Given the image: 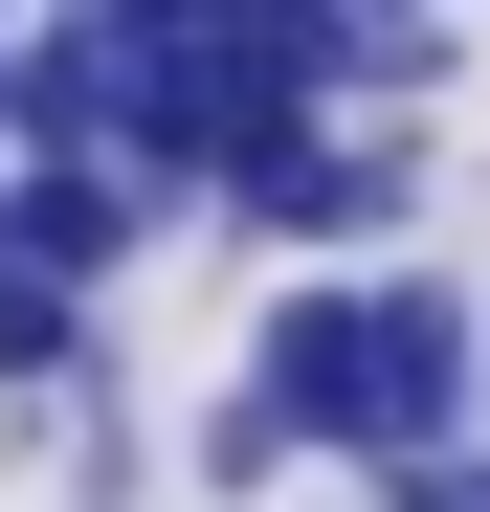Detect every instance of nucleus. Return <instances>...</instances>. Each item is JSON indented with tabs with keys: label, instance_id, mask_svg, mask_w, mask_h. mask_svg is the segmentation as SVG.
Masks as SVG:
<instances>
[{
	"label": "nucleus",
	"instance_id": "obj_6",
	"mask_svg": "<svg viewBox=\"0 0 490 512\" xmlns=\"http://www.w3.org/2000/svg\"><path fill=\"white\" fill-rule=\"evenodd\" d=\"M357 512H490V423H446V446H401V468H357Z\"/></svg>",
	"mask_w": 490,
	"mask_h": 512
},
{
	"label": "nucleus",
	"instance_id": "obj_1",
	"mask_svg": "<svg viewBox=\"0 0 490 512\" xmlns=\"http://www.w3.org/2000/svg\"><path fill=\"white\" fill-rule=\"evenodd\" d=\"M424 201H446V156L401 112H290V134H245L201 179V223L268 245V268H379V245H424Z\"/></svg>",
	"mask_w": 490,
	"mask_h": 512
},
{
	"label": "nucleus",
	"instance_id": "obj_4",
	"mask_svg": "<svg viewBox=\"0 0 490 512\" xmlns=\"http://www.w3.org/2000/svg\"><path fill=\"white\" fill-rule=\"evenodd\" d=\"M67 357H112V334H90V290H45V268H0V401H45Z\"/></svg>",
	"mask_w": 490,
	"mask_h": 512
},
{
	"label": "nucleus",
	"instance_id": "obj_3",
	"mask_svg": "<svg viewBox=\"0 0 490 512\" xmlns=\"http://www.w3.org/2000/svg\"><path fill=\"white\" fill-rule=\"evenodd\" d=\"M156 223L179 201H156L134 156H0V268H45V290H112Z\"/></svg>",
	"mask_w": 490,
	"mask_h": 512
},
{
	"label": "nucleus",
	"instance_id": "obj_2",
	"mask_svg": "<svg viewBox=\"0 0 490 512\" xmlns=\"http://www.w3.org/2000/svg\"><path fill=\"white\" fill-rule=\"evenodd\" d=\"M446 423H490V290H446L424 245H379L357 268V468L446 446Z\"/></svg>",
	"mask_w": 490,
	"mask_h": 512
},
{
	"label": "nucleus",
	"instance_id": "obj_5",
	"mask_svg": "<svg viewBox=\"0 0 490 512\" xmlns=\"http://www.w3.org/2000/svg\"><path fill=\"white\" fill-rule=\"evenodd\" d=\"M179 468H201L223 512H268V490H290V423H268V401H245V379H223V401H201V446H179Z\"/></svg>",
	"mask_w": 490,
	"mask_h": 512
},
{
	"label": "nucleus",
	"instance_id": "obj_7",
	"mask_svg": "<svg viewBox=\"0 0 490 512\" xmlns=\"http://www.w3.org/2000/svg\"><path fill=\"white\" fill-rule=\"evenodd\" d=\"M0 90H23V23H0Z\"/></svg>",
	"mask_w": 490,
	"mask_h": 512
}]
</instances>
